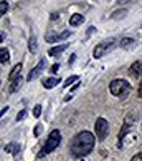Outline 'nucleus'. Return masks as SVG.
<instances>
[{
  "mask_svg": "<svg viewBox=\"0 0 142 161\" xmlns=\"http://www.w3.org/2000/svg\"><path fill=\"white\" fill-rule=\"evenodd\" d=\"M71 35V30H64L61 33H56V35H51L48 33L46 35V42H50V43H55V42H61V40H66L68 37Z\"/></svg>",
  "mask_w": 142,
  "mask_h": 161,
  "instance_id": "8",
  "label": "nucleus"
},
{
  "mask_svg": "<svg viewBox=\"0 0 142 161\" xmlns=\"http://www.w3.org/2000/svg\"><path fill=\"white\" fill-rule=\"evenodd\" d=\"M131 161H142V153H137V154H134Z\"/></svg>",
  "mask_w": 142,
  "mask_h": 161,
  "instance_id": "25",
  "label": "nucleus"
},
{
  "mask_svg": "<svg viewBox=\"0 0 142 161\" xmlns=\"http://www.w3.org/2000/svg\"><path fill=\"white\" fill-rule=\"evenodd\" d=\"M74 60H76V55H74V53H73V55H71V58H69V60H68V63L71 65V63H74Z\"/></svg>",
  "mask_w": 142,
  "mask_h": 161,
  "instance_id": "28",
  "label": "nucleus"
},
{
  "mask_svg": "<svg viewBox=\"0 0 142 161\" xmlns=\"http://www.w3.org/2000/svg\"><path fill=\"white\" fill-rule=\"evenodd\" d=\"M127 15V10L126 8H119V10H114L111 14V19H114V20H121V19H124V17Z\"/></svg>",
  "mask_w": 142,
  "mask_h": 161,
  "instance_id": "16",
  "label": "nucleus"
},
{
  "mask_svg": "<svg viewBox=\"0 0 142 161\" xmlns=\"http://www.w3.org/2000/svg\"><path fill=\"white\" fill-rule=\"evenodd\" d=\"M28 50H30L32 53H37V50H38V45H37V37H35V35H32L30 40H28Z\"/></svg>",
  "mask_w": 142,
  "mask_h": 161,
  "instance_id": "19",
  "label": "nucleus"
},
{
  "mask_svg": "<svg viewBox=\"0 0 142 161\" xmlns=\"http://www.w3.org/2000/svg\"><path fill=\"white\" fill-rule=\"evenodd\" d=\"M8 60H10V52L5 47H2L0 48V62H2V65H5V63H8Z\"/></svg>",
  "mask_w": 142,
  "mask_h": 161,
  "instance_id": "17",
  "label": "nucleus"
},
{
  "mask_svg": "<svg viewBox=\"0 0 142 161\" xmlns=\"http://www.w3.org/2000/svg\"><path fill=\"white\" fill-rule=\"evenodd\" d=\"M60 81H61L60 78H46V80L43 81V86L46 88V90H51V88H55Z\"/></svg>",
  "mask_w": 142,
  "mask_h": 161,
  "instance_id": "14",
  "label": "nucleus"
},
{
  "mask_svg": "<svg viewBox=\"0 0 142 161\" xmlns=\"http://www.w3.org/2000/svg\"><path fill=\"white\" fill-rule=\"evenodd\" d=\"M40 115H41V105H35L33 106V116L38 118Z\"/></svg>",
  "mask_w": 142,
  "mask_h": 161,
  "instance_id": "22",
  "label": "nucleus"
},
{
  "mask_svg": "<svg viewBox=\"0 0 142 161\" xmlns=\"http://www.w3.org/2000/svg\"><path fill=\"white\" fill-rule=\"evenodd\" d=\"M108 133H109V123H108V120L103 118V116H99L96 120V123H94V135H96V138L99 141H104L106 136H108Z\"/></svg>",
  "mask_w": 142,
  "mask_h": 161,
  "instance_id": "5",
  "label": "nucleus"
},
{
  "mask_svg": "<svg viewBox=\"0 0 142 161\" xmlns=\"http://www.w3.org/2000/svg\"><path fill=\"white\" fill-rule=\"evenodd\" d=\"M131 90H132L131 83H127L126 80H122V78H116V80H112L109 83L111 95H114V97H117V98H127L129 93H131Z\"/></svg>",
  "mask_w": 142,
  "mask_h": 161,
  "instance_id": "2",
  "label": "nucleus"
},
{
  "mask_svg": "<svg viewBox=\"0 0 142 161\" xmlns=\"http://www.w3.org/2000/svg\"><path fill=\"white\" fill-rule=\"evenodd\" d=\"M43 70H45V60H40L38 63H37V67H33L32 70H30V73H28V76H27V80L28 81H33V80H37L38 76L43 73Z\"/></svg>",
  "mask_w": 142,
  "mask_h": 161,
  "instance_id": "7",
  "label": "nucleus"
},
{
  "mask_svg": "<svg viewBox=\"0 0 142 161\" xmlns=\"http://www.w3.org/2000/svg\"><path fill=\"white\" fill-rule=\"evenodd\" d=\"M78 80H79V76H78V75H73V76H69V78L63 83V86L68 88V86H71V83H74V81H78Z\"/></svg>",
  "mask_w": 142,
  "mask_h": 161,
  "instance_id": "20",
  "label": "nucleus"
},
{
  "mask_svg": "<svg viewBox=\"0 0 142 161\" xmlns=\"http://www.w3.org/2000/svg\"><path fill=\"white\" fill-rule=\"evenodd\" d=\"M22 81H23V80H22V76H17L15 80H12V85H10V92H12V93H15V92L18 90L20 86H22Z\"/></svg>",
  "mask_w": 142,
  "mask_h": 161,
  "instance_id": "18",
  "label": "nucleus"
},
{
  "mask_svg": "<svg viewBox=\"0 0 142 161\" xmlns=\"http://www.w3.org/2000/svg\"><path fill=\"white\" fill-rule=\"evenodd\" d=\"M116 45H117V40H116V38H108V40H104V42H101V43H98L96 47H94L93 57L96 58V60H98V58H103L104 55H108L111 50H114Z\"/></svg>",
  "mask_w": 142,
  "mask_h": 161,
  "instance_id": "4",
  "label": "nucleus"
},
{
  "mask_svg": "<svg viewBox=\"0 0 142 161\" xmlns=\"http://www.w3.org/2000/svg\"><path fill=\"white\" fill-rule=\"evenodd\" d=\"M66 48H68V43H61V45H58V47H51V48L48 50V55L50 57H60Z\"/></svg>",
  "mask_w": 142,
  "mask_h": 161,
  "instance_id": "11",
  "label": "nucleus"
},
{
  "mask_svg": "<svg viewBox=\"0 0 142 161\" xmlns=\"http://www.w3.org/2000/svg\"><path fill=\"white\" fill-rule=\"evenodd\" d=\"M58 70H60V63H55V65H51V70L50 71H51V73H56Z\"/></svg>",
  "mask_w": 142,
  "mask_h": 161,
  "instance_id": "24",
  "label": "nucleus"
},
{
  "mask_svg": "<svg viewBox=\"0 0 142 161\" xmlns=\"http://www.w3.org/2000/svg\"><path fill=\"white\" fill-rule=\"evenodd\" d=\"M129 73H131V76H134V78L140 76V75H142V60L134 62V63L131 65V68H129Z\"/></svg>",
  "mask_w": 142,
  "mask_h": 161,
  "instance_id": "9",
  "label": "nucleus"
},
{
  "mask_svg": "<svg viewBox=\"0 0 142 161\" xmlns=\"http://www.w3.org/2000/svg\"><path fill=\"white\" fill-rule=\"evenodd\" d=\"M132 120H134V115H129L127 118H126V121H124V125H122V128H121V131H119V135H117V138H119V146L122 145V140L127 136V133L132 130V126H134V123H132Z\"/></svg>",
  "mask_w": 142,
  "mask_h": 161,
  "instance_id": "6",
  "label": "nucleus"
},
{
  "mask_svg": "<svg viewBox=\"0 0 142 161\" xmlns=\"http://www.w3.org/2000/svg\"><path fill=\"white\" fill-rule=\"evenodd\" d=\"M119 45H121V48H124V50H132V48H135L137 42H135L134 38H131V37H124Z\"/></svg>",
  "mask_w": 142,
  "mask_h": 161,
  "instance_id": "10",
  "label": "nucleus"
},
{
  "mask_svg": "<svg viewBox=\"0 0 142 161\" xmlns=\"http://www.w3.org/2000/svg\"><path fill=\"white\" fill-rule=\"evenodd\" d=\"M25 116H27V110H22L18 115H17V121H22V120H25Z\"/></svg>",
  "mask_w": 142,
  "mask_h": 161,
  "instance_id": "23",
  "label": "nucleus"
},
{
  "mask_svg": "<svg viewBox=\"0 0 142 161\" xmlns=\"http://www.w3.org/2000/svg\"><path fill=\"white\" fill-rule=\"evenodd\" d=\"M7 10H8V3L5 2V0H3V2H0V15H5V12H7Z\"/></svg>",
  "mask_w": 142,
  "mask_h": 161,
  "instance_id": "21",
  "label": "nucleus"
},
{
  "mask_svg": "<svg viewBox=\"0 0 142 161\" xmlns=\"http://www.w3.org/2000/svg\"><path fill=\"white\" fill-rule=\"evenodd\" d=\"M83 22H84V17H83L81 14H74V15L69 17V25L71 27H78V25H81Z\"/></svg>",
  "mask_w": 142,
  "mask_h": 161,
  "instance_id": "12",
  "label": "nucleus"
},
{
  "mask_svg": "<svg viewBox=\"0 0 142 161\" xmlns=\"http://www.w3.org/2000/svg\"><path fill=\"white\" fill-rule=\"evenodd\" d=\"M7 111H8V106H3V108H2V115H5Z\"/></svg>",
  "mask_w": 142,
  "mask_h": 161,
  "instance_id": "29",
  "label": "nucleus"
},
{
  "mask_svg": "<svg viewBox=\"0 0 142 161\" xmlns=\"http://www.w3.org/2000/svg\"><path fill=\"white\" fill-rule=\"evenodd\" d=\"M137 95H139V98H142V80L139 83V88H137Z\"/></svg>",
  "mask_w": 142,
  "mask_h": 161,
  "instance_id": "27",
  "label": "nucleus"
},
{
  "mask_svg": "<svg viewBox=\"0 0 142 161\" xmlns=\"http://www.w3.org/2000/svg\"><path fill=\"white\" fill-rule=\"evenodd\" d=\"M96 143V135H93L91 131H79L73 140L69 141V153L73 158H83L86 154H89Z\"/></svg>",
  "mask_w": 142,
  "mask_h": 161,
  "instance_id": "1",
  "label": "nucleus"
},
{
  "mask_svg": "<svg viewBox=\"0 0 142 161\" xmlns=\"http://www.w3.org/2000/svg\"><path fill=\"white\" fill-rule=\"evenodd\" d=\"M40 131H41V125H37V126H35V130H33V135H35V136H38V135H40Z\"/></svg>",
  "mask_w": 142,
  "mask_h": 161,
  "instance_id": "26",
  "label": "nucleus"
},
{
  "mask_svg": "<svg viewBox=\"0 0 142 161\" xmlns=\"http://www.w3.org/2000/svg\"><path fill=\"white\" fill-rule=\"evenodd\" d=\"M20 71H22V63H17L13 68H12V71H10V75H8V80L12 81V80H15L17 76H20Z\"/></svg>",
  "mask_w": 142,
  "mask_h": 161,
  "instance_id": "15",
  "label": "nucleus"
},
{
  "mask_svg": "<svg viewBox=\"0 0 142 161\" xmlns=\"http://www.w3.org/2000/svg\"><path fill=\"white\" fill-rule=\"evenodd\" d=\"M5 153H12V154H18L20 151V145H17V143H8V145H5Z\"/></svg>",
  "mask_w": 142,
  "mask_h": 161,
  "instance_id": "13",
  "label": "nucleus"
},
{
  "mask_svg": "<svg viewBox=\"0 0 142 161\" xmlns=\"http://www.w3.org/2000/svg\"><path fill=\"white\" fill-rule=\"evenodd\" d=\"M60 143H61V133H60V130H53L51 133L48 135L46 141H45L43 150H41V151L38 153V158H43V156H46L48 153L55 151L56 148L60 146Z\"/></svg>",
  "mask_w": 142,
  "mask_h": 161,
  "instance_id": "3",
  "label": "nucleus"
}]
</instances>
